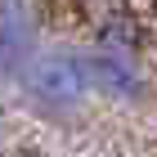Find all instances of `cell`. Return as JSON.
<instances>
[{
  "mask_svg": "<svg viewBox=\"0 0 157 157\" xmlns=\"http://www.w3.org/2000/svg\"><path fill=\"white\" fill-rule=\"evenodd\" d=\"M18 94L36 117L45 121H72L90 103V76H85V54L72 45L36 49V59L18 76Z\"/></svg>",
  "mask_w": 157,
  "mask_h": 157,
  "instance_id": "1",
  "label": "cell"
},
{
  "mask_svg": "<svg viewBox=\"0 0 157 157\" xmlns=\"http://www.w3.org/2000/svg\"><path fill=\"white\" fill-rule=\"evenodd\" d=\"M40 49V18L32 0H0V85H18Z\"/></svg>",
  "mask_w": 157,
  "mask_h": 157,
  "instance_id": "3",
  "label": "cell"
},
{
  "mask_svg": "<svg viewBox=\"0 0 157 157\" xmlns=\"http://www.w3.org/2000/svg\"><path fill=\"white\" fill-rule=\"evenodd\" d=\"M85 54V76H90V99H103L112 108H139L148 103V72L139 49H112V45H90Z\"/></svg>",
  "mask_w": 157,
  "mask_h": 157,
  "instance_id": "2",
  "label": "cell"
},
{
  "mask_svg": "<svg viewBox=\"0 0 157 157\" xmlns=\"http://www.w3.org/2000/svg\"><path fill=\"white\" fill-rule=\"evenodd\" d=\"M94 45H112V49H139V27H135L126 13H112V18H103V23H99Z\"/></svg>",
  "mask_w": 157,
  "mask_h": 157,
  "instance_id": "4",
  "label": "cell"
}]
</instances>
